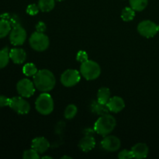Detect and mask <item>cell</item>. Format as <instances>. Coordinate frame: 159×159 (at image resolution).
<instances>
[{"instance_id":"6da1fadb","label":"cell","mask_w":159,"mask_h":159,"mask_svg":"<svg viewBox=\"0 0 159 159\" xmlns=\"http://www.w3.org/2000/svg\"><path fill=\"white\" fill-rule=\"evenodd\" d=\"M34 83L37 89L42 93H48L54 88L56 79L54 74L48 69L39 70L34 76Z\"/></svg>"},{"instance_id":"7a4b0ae2","label":"cell","mask_w":159,"mask_h":159,"mask_svg":"<svg viewBox=\"0 0 159 159\" xmlns=\"http://www.w3.org/2000/svg\"><path fill=\"white\" fill-rule=\"evenodd\" d=\"M116 121L113 116L107 114L102 115L98 118L94 124V130L101 136L109 135L116 127Z\"/></svg>"},{"instance_id":"3957f363","label":"cell","mask_w":159,"mask_h":159,"mask_svg":"<svg viewBox=\"0 0 159 159\" xmlns=\"http://www.w3.org/2000/svg\"><path fill=\"white\" fill-rule=\"evenodd\" d=\"M80 73L86 80H95L101 74V68L97 62L92 60H87L82 63L80 67Z\"/></svg>"},{"instance_id":"277c9868","label":"cell","mask_w":159,"mask_h":159,"mask_svg":"<svg viewBox=\"0 0 159 159\" xmlns=\"http://www.w3.org/2000/svg\"><path fill=\"white\" fill-rule=\"evenodd\" d=\"M37 111L42 115H49L54 110V100L51 95L43 93L38 96L35 102Z\"/></svg>"},{"instance_id":"5b68a950","label":"cell","mask_w":159,"mask_h":159,"mask_svg":"<svg viewBox=\"0 0 159 159\" xmlns=\"http://www.w3.org/2000/svg\"><path fill=\"white\" fill-rule=\"evenodd\" d=\"M30 45L35 51L41 52L48 48L50 45L49 38L43 33L34 32L29 39Z\"/></svg>"},{"instance_id":"8992f818","label":"cell","mask_w":159,"mask_h":159,"mask_svg":"<svg viewBox=\"0 0 159 159\" xmlns=\"http://www.w3.org/2000/svg\"><path fill=\"white\" fill-rule=\"evenodd\" d=\"M9 107L17 113L21 115L27 114L30 110V105L22 96H15L10 99Z\"/></svg>"},{"instance_id":"52a82bcc","label":"cell","mask_w":159,"mask_h":159,"mask_svg":"<svg viewBox=\"0 0 159 159\" xmlns=\"http://www.w3.org/2000/svg\"><path fill=\"white\" fill-rule=\"evenodd\" d=\"M80 73L75 69L66 70L61 76V82L65 87L75 86L80 82Z\"/></svg>"},{"instance_id":"ba28073f","label":"cell","mask_w":159,"mask_h":159,"mask_svg":"<svg viewBox=\"0 0 159 159\" xmlns=\"http://www.w3.org/2000/svg\"><path fill=\"white\" fill-rule=\"evenodd\" d=\"M138 31L143 37L151 38L155 37L158 32V25L151 20H144L138 24Z\"/></svg>"},{"instance_id":"9c48e42d","label":"cell","mask_w":159,"mask_h":159,"mask_svg":"<svg viewBox=\"0 0 159 159\" xmlns=\"http://www.w3.org/2000/svg\"><path fill=\"white\" fill-rule=\"evenodd\" d=\"M26 39V32L21 25L14 26L9 34L10 43L14 46H21L25 43Z\"/></svg>"},{"instance_id":"30bf717a","label":"cell","mask_w":159,"mask_h":159,"mask_svg":"<svg viewBox=\"0 0 159 159\" xmlns=\"http://www.w3.org/2000/svg\"><path fill=\"white\" fill-rule=\"evenodd\" d=\"M35 85L32 81L28 79H23L18 82L16 85V89L20 96L29 98L35 93Z\"/></svg>"},{"instance_id":"8fae6325","label":"cell","mask_w":159,"mask_h":159,"mask_svg":"<svg viewBox=\"0 0 159 159\" xmlns=\"http://www.w3.org/2000/svg\"><path fill=\"white\" fill-rule=\"evenodd\" d=\"M120 140L113 135H107L101 141V147L107 152H116L120 148Z\"/></svg>"},{"instance_id":"7c38bea8","label":"cell","mask_w":159,"mask_h":159,"mask_svg":"<svg viewBox=\"0 0 159 159\" xmlns=\"http://www.w3.org/2000/svg\"><path fill=\"white\" fill-rule=\"evenodd\" d=\"M31 148L37 151L39 154H43L46 152L50 148V143L43 137H37L33 139L31 142Z\"/></svg>"},{"instance_id":"4fadbf2b","label":"cell","mask_w":159,"mask_h":159,"mask_svg":"<svg viewBox=\"0 0 159 159\" xmlns=\"http://www.w3.org/2000/svg\"><path fill=\"white\" fill-rule=\"evenodd\" d=\"M107 105L110 112L117 113L124 110L125 107V102L120 96H113L110 98Z\"/></svg>"},{"instance_id":"5bb4252c","label":"cell","mask_w":159,"mask_h":159,"mask_svg":"<svg viewBox=\"0 0 159 159\" xmlns=\"http://www.w3.org/2000/svg\"><path fill=\"white\" fill-rule=\"evenodd\" d=\"M134 158L138 159L144 158L148 155V146L144 143H138L134 145L131 148Z\"/></svg>"},{"instance_id":"9a60e30c","label":"cell","mask_w":159,"mask_h":159,"mask_svg":"<svg viewBox=\"0 0 159 159\" xmlns=\"http://www.w3.org/2000/svg\"><path fill=\"white\" fill-rule=\"evenodd\" d=\"M9 57L15 64H23L26 59V51L22 48H12L9 51Z\"/></svg>"},{"instance_id":"2e32d148","label":"cell","mask_w":159,"mask_h":159,"mask_svg":"<svg viewBox=\"0 0 159 159\" xmlns=\"http://www.w3.org/2000/svg\"><path fill=\"white\" fill-rule=\"evenodd\" d=\"M96 146V140L93 135H85L79 141V147L84 152H88L93 150Z\"/></svg>"},{"instance_id":"e0dca14e","label":"cell","mask_w":159,"mask_h":159,"mask_svg":"<svg viewBox=\"0 0 159 159\" xmlns=\"http://www.w3.org/2000/svg\"><path fill=\"white\" fill-rule=\"evenodd\" d=\"M91 110L93 113H96V114L102 116V115L107 114L109 113L110 110H109L108 107H107V104H102L100 102L96 101H93L91 104Z\"/></svg>"},{"instance_id":"ac0fdd59","label":"cell","mask_w":159,"mask_h":159,"mask_svg":"<svg viewBox=\"0 0 159 159\" xmlns=\"http://www.w3.org/2000/svg\"><path fill=\"white\" fill-rule=\"evenodd\" d=\"M110 99V90L107 87H102L98 90L97 101L102 104H107Z\"/></svg>"},{"instance_id":"d6986e66","label":"cell","mask_w":159,"mask_h":159,"mask_svg":"<svg viewBox=\"0 0 159 159\" xmlns=\"http://www.w3.org/2000/svg\"><path fill=\"white\" fill-rule=\"evenodd\" d=\"M55 6V0H39L38 7L40 11L48 12L52 10Z\"/></svg>"},{"instance_id":"ffe728a7","label":"cell","mask_w":159,"mask_h":159,"mask_svg":"<svg viewBox=\"0 0 159 159\" xmlns=\"http://www.w3.org/2000/svg\"><path fill=\"white\" fill-rule=\"evenodd\" d=\"M130 7L136 12L144 10L148 4V0H129Z\"/></svg>"},{"instance_id":"44dd1931","label":"cell","mask_w":159,"mask_h":159,"mask_svg":"<svg viewBox=\"0 0 159 159\" xmlns=\"http://www.w3.org/2000/svg\"><path fill=\"white\" fill-rule=\"evenodd\" d=\"M1 19L2 20H6V21L9 22L10 23V25L12 26V27L14 26H16L20 25V20L19 19L18 16L15 15V14H11V13H3L0 16Z\"/></svg>"},{"instance_id":"7402d4cb","label":"cell","mask_w":159,"mask_h":159,"mask_svg":"<svg viewBox=\"0 0 159 159\" xmlns=\"http://www.w3.org/2000/svg\"><path fill=\"white\" fill-rule=\"evenodd\" d=\"M12 30V26L10 23L6 20H0V39L4 38L9 34H10V31Z\"/></svg>"},{"instance_id":"603a6c76","label":"cell","mask_w":159,"mask_h":159,"mask_svg":"<svg viewBox=\"0 0 159 159\" xmlns=\"http://www.w3.org/2000/svg\"><path fill=\"white\" fill-rule=\"evenodd\" d=\"M10 59L9 52L7 48L0 50V69L7 66L9 64V61Z\"/></svg>"},{"instance_id":"cb8c5ba5","label":"cell","mask_w":159,"mask_h":159,"mask_svg":"<svg viewBox=\"0 0 159 159\" xmlns=\"http://www.w3.org/2000/svg\"><path fill=\"white\" fill-rule=\"evenodd\" d=\"M135 11L131 7H125L121 12V19L125 22H130L134 20Z\"/></svg>"},{"instance_id":"d4e9b609","label":"cell","mask_w":159,"mask_h":159,"mask_svg":"<svg viewBox=\"0 0 159 159\" xmlns=\"http://www.w3.org/2000/svg\"><path fill=\"white\" fill-rule=\"evenodd\" d=\"M38 71L37 67L33 63H27L23 66V72L25 75L28 76V77H31V76H34L37 72Z\"/></svg>"},{"instance_id":"484cf974","label":"cell","mask_w":159,"mask_h":159,"mask_svg":"<svg viewBox=\"0 0 159 159\" xmlns=\"http://www.w3.org/2000/svg\"><path fill=\"white\" fill-rule=\"evenodd\" d=\"M78 112V109L74 104H70L66 107L65 110V117L67 120H71L76 116Z\"/></svg>"},{"instance_id":"4316f807","label":"cell","mask_w":159,"mask_h":159,"mask_svg":"<svg viewBox=\"0 0 159 159\" xmlns=\"http://www.w3.org/2000/svg\"><path fill=\"white\" fill-rule=\"evenodd\" d=\"M23 158L24 159H39L40 158V155H39V153L37 151L31 148L23 152Z\"/></svg>"},{"instance_id":"83f0119b","label":"cell","mask_w":159,"mask_h":159,"mask_svg":"<svg viewBox=\"0 0 159 159\" xmlns=\"http://www.w3.org/2000/svg\"><path fill=\"white\" fill-rule=\"evenodd\" d=\"M39 10L40 9H39L38 6H37L36 4H30L26 8V13L30 16H35L38 13Z\"/></svg>"},{"instance_id":"f1b7e54d","label":"cell","mask_w":159,"mask_h":159,"mask_svg":"<svg viewBox=\"0 0 159 159\" xmlns=\"http://www.w3.org/2000/svg\"><path fill=\"white\" fill-rule=\"evenodd\" d=\"M118 158L120 159H130L133 158V154H132L131 150H127V149H124V150L121 151L119 154H118Z\"/></svg>"},{"instance_id":"f546056e","label":"cell","mask_w":159,"mask_h":159,"mask_svg":"<svg viewBox=\"0 0 159 159\" xmlns=\"http://www.w3.org/2000/svg\"><path fill=\"white\" fill-rule=\"evenodd\" d=\"M76 59H77L78 61L81 62V63H83V62L89 60L88 54H87V53L85 51H80L78 52L77 55H76Z\"/></svg>"},{"instance_id":"4dcf8cb0","label":"cell","mask_w":159,"mask_h":159,"mask_svg":"<svg viewBox=\"0 0 159 159\" xmlns=\"http://www.w3.org/2000/svg\"><path fill=\"white\" fill-rule=\"evenodd\" d=\"M10 99L5 96H0V107H5L9 106Z\"/></svg>"},{"instance_id":"1f68e13d","label":"cell","mask_w":159,"mask_h":159,"mask_svg":"<svg viewBox=\"0 0 159 159\" xmlns=\"http://www.w3.org/2000/svg\"><path fill=\"white\" fill-rule=\"evenodd\" d=\"M47 26L43 22L40 21L37 25H36V30H37V32L40 33H44L46 31Z\"/></svg>"},{"instance_id":"d6a6232c","label":"cell","mask_w":159,"mask_h":159,"mask_svg":"<svg viewBox=\"0 0 159 159\" xmlns=\"http://www.w3.org/2000/svg\"><path fill=\"white\" fill-rule=\"evenodd\" d=\"M65 158H69V159H71V157L67 156V155H65V156L61 157V159H65Z\"/></svg>"},{"instance_id":"836d02e7","label":"cell","mask_w":159,"mask_h":159,"mask_svg":"<svg viewBox=\"0 0 159 159\" xmlns=\"http://www.w3.org/2000/svg\"><path fill=\"white\" fill-rule=\"evenodd\" d=\"M42 158H43V159H45V158L52 159V157H51V156H43V157H42Z\"/></svg>"},{"instance_id":"e575fe53","label":"cell","mask_w":159,"mask_h":159,"mask_svg":"<svg viewBox=\"0 0 159 159\" xmlns=\"http://www.w3.org/2000/svg\"><path fill=\"white\" fill-rule=\"evenodd\" d=\"M56 1H57V2H61V1H64V0H56Z\"/></svg>"},{"instance_id":"d590c367","label":"cell","mask_w":159,"mask_h":159,"mask_svg":"<svg viewBox=\"0 0 159 159\" xmlns=\"http://www.w3.org/2000/svg\"><path fill=\"white\" fill-rule=\"evenodd\" d=\"M158 32H159V25H158Z\"/></svg>"}]
</instances>
